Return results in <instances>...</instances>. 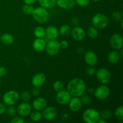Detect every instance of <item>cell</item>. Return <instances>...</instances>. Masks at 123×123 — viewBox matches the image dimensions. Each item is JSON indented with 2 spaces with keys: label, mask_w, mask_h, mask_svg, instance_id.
Segmentation results:
<instances>
[{
  "label": "cell",
  "mask_w": 123,
  "mask_h": 123,
  "mask_svg": "<svg viewBox=\"0 0 123 123\" xmlns=\"http://www.w3.org/2000/svg\"><path fill=\"white\" fill-rule=\"evenodd\" d=\"M86 88L85 81L79 78L72 79L67 85V90L71 96L77 97H80L85 93Z\"/></svg>",
  "instance_id": "1"
},
{
  "label": "cell",
  "mask_w": 123,
  "mask_h": 123,
  "mask_svg": "<svg viewBox=\"0 0 123 123\" xmlns=\"http://www.w3.org/2000/svg\"><path fill=\"white\" fill-rule=\"evenodd\" d=\"M12 118H12V120L10 121L11 123H25L24 120L22 118V117L20 116H18V117L14 116Z\"/></svg>",
  "instance_id": "37"
},
{
  "label": "cell",
  "mask_w": 123,
  "mask_h": 123,
  "mask_svg": "<svg viewBox=\"0 0 123 123\" xmlns=\"http://www.w3.org/2000/svg\"><path fill=\"white\" fill-rule=\"evenodd\" d=\"M34 34L36 38H44L45 37V30L42 26H37L34 30Z\"/></svg>",
  "instance_id": "24"
},
{
  "label": "cell",
  "mask_w": 123,
  "mask_h": 123,
  "mask_svg": "<svg viewBox=\"0 0 123 123\" xmlns=\"http://www.w3.org/2000/svg\"><path fill=\"white\" fill-rule=\"evenodd\" d=\"M43 111L42 116L47 121H52L57 116V110L54 106L46 107Z\"/></svg>",
  "instance_id": "13"
},
{
  "label": "cell",
  "mask_w": 123,
  "mask_h": 123,
  "mask_svg": "<svg viewBox=\"0 0 123 123\" xmlns=\"http://www.w3.org/2000/svg\"><path fill=\"white\" fill-rule=\"evenodd\" d=\"M37 0H24V2L25 4L33 5Z\"/></svg>",
  "instance_id": "44"
},
{
  "label": "cell",
  "mask_w": 123,
  "mask_h": 123,
  "mask_svg": "<svg viewBox=\"0 0 123 123\" xmlns=\"http://www.w3.org/2000/svg\"><path fill=\"white\" fill-rule=\"evenodd\" d=\"M96 68L94 67H93V66H90L88 68H86V72L87 73V74L88 76H93L94 75L95 73H96Z\"/></svg>",
  "instance_id": "38"
},
{
  "label": "cell",
  "mask_w": 123,
  "mask_h": 123,
  "mask_svg": "<svg viewBox=\"0 0 123 123\" xmlns=\"http://www.w3.org/2000/svg\"><path fill=\"white\" fill-rule=\"evenodd\" d=\"M84 60L88 66H94L98 62V56L94 51L88 50L84 55Z\"/></svg>",
  "instance_id": "14"
},
{
  "label": "cell",
  "mask_w": 123,
  "mask_h": 123,
  "mask_svg": "<svg viewBox=\"0 0 123 123\" xmlns=\"http://www.w3.org/2000/svg\"><path fill=\"white\" fill-rule=\"evenodd\" d=\"M6 112H7V115H8L10 117H13L16 115L17 113V110L16 108L14 106H9L8 108H7V110H6Z\"/></svg>",
  "instance_id": "34"
},
{
  "label": "cell",
  "mask_w": 123,
  "mask_h": 123,
  "mask_svg": "<svg viewBox=\"0 0 123 123\" xmlns=\"http://www.w3.org/2000/svg\"><path fill=\"white\" fill-rule=\"evenodd\" d=\"M71 30L72 29H71L70 26L68 25L65 24V25H62L60 28V30H58L59 34H60L62 36H67L70 34Z\"/></svg>",
  "instance_id": "26"
},
{
  "label": "cell",
  "mask_w": 123,
  "mask_h": 123,
  "mask_svg": "<svg viewBox=\"0 0 123 123\" xmlns=\"http://www.w3.org/2000/svg\"><path fill=\"white\" fill-rule=\"evenodd\" d=\"M113 116V114L112 112V111L109 109H106L105 110H103L102 112V113L100 114V118H101L103 119V120H109L110 119L112 118Z\"/></svg>",
  "instance_id": "28"
},
{
  "label": "cell",
  "mask_w": 123,
  "mask_h": 123,
  "mask_svg": "<svg viewBox=\"0 0 123 123\" xmlns=\"http://www.w3.org/2000/svg\"><path fill=\"white\" fill-rule=\"evenodd\" d=\"M80 101H81L82 104L84 105H88L90 103H91V98L90 96L88 94H83L80 96Z\"/></svg>",
  "instance_id": "33"
},
{
  "label": "cell",
  "mask_w": 123,
  "mask_h": 123,
  "mask_svg": "<svg viewBox=\"0 0 123 123\" xmlns=\"http://www.w3.org/2000/svg\"><path fill=\"white\" fill-rule=\"evenodd\" d=\"M40 93V89L38 88V87H35L31 91V94L34 97H37V96H39Z\"/></svg>",
  "instance_id": "40"
},
{
  "label": "cell",
  "mask_w": 123,
  "mask_h": 123,
  "mask_svg": "<svg viewBox=\"0 0 123 123\" xmlns=\"http://www.w3.org/2000/svg\"><path fill=\"white\" fill-rule=\"evenodd\" d=\"M120 53L116 50H112L109 52V54L108 55V61L111 64H117L118 62L120 59Z\"/></svg>",
  "instance_id": "21"
},
{
  "label": "cell",
  "mask_w": 123,
  "mask_h": 123,
  "mask_svg": "<svg viewBox=\"0 0 123 123\" xmlns=\"http://www.w3.org/2000/svg\"><path fill=\"white\" fill-rule=\"evenodd\" d=\"M110 90L107 86L104 84L98 86L94 91L95 97L99 100H104L109 96Z\"/></svg>",
  "instance_id": "8"
},
{
  "label": "cell",
  "mask_w": 123,
  "mask_h": 123,
  "mask_svg": "<svg viewBox=\"0 0 123 123\" xmlns=\"http://www.w3.org/2000/svg\"><path fill=\"white\" fill-rule=\"evenodd\" d=\"M41 7H43L46 9L54 8L56 6V0H37Z\"/></svg>",
  "instance_id": "23"
},
{
  "label": "cell",
  "mask_w": 123,
  "mask_h": 123,
  "mask_svg": "<svg viewBox=\"0 0 123 123\" xmlns=\"http://www.w3.org/2000/svg\"><path fill=\"white\" fill-rule=\"evenodd\" d=\"M30 115V118L34 122H38L40 121L43 118L42 113L40 112V111H35L31 112Z\"/></svg>",
  "instance_id": "27"
},
{
  "label": "cell",
  "mask_w": 123,
  "mask_h": 123,
  "mask_svg": "<svg viewBox=\"0 0 123 123\" xmlns=\"http://www.w3.org/2000/svg\"><path fill=\"white\" fill-rule=\"evenodd\" d=\"M60 48H62V49H67V48L69 46V43L68 42H67V40H62L61 42L60 43Z\"/></svg>",
  "instance_id": "39"
},
{
  "label": "cell",
  "mask_w": 123,
  "mask_h": 123,
  "mask_svg": "<svg viewBox=\"0 0 123 123\" xmlns=\"http://www.w3.org/2000/svg\"><path fill=\"white\" fill-rule=\"evenodd\" d=\"M71 23L73 26H78L79 24V19L77 17H73L71 20Z\"/></svg>",
  "instance_id": "42"
},
{
  "label": "cell",
  "mask_w": 123,
  "mask_h": 123,
  "mask_svg": "<svg viewBox=\"0 0 123 123\" xmlns=\"http://www.w3.org/2000/svg\"><path fill=\"white\" fill-rule=\"evenodd\" d=\"M110 44L112 48L115 50H120L123 46V38L120 34H114L111 36L110 39Z\"/></svg>",
  "instance_id": "12"
},
{
  "label": "cell",
  "mask_w": 123,
  "mask_h": 123,
  "mask_svg": "<svg viewBox=\"0 0 123 123\" xmlns=\"http://www.w3.org/2000/svg\"><path fill=\"white\" fill-rule=\"evenodd\" d=\"M87 35L91 39H95L98 37V32L97 28L94 26H90L87 30Z\"/></svg>",
  "instance_id": "25"
},
{
  "label": "cell",
  "mask_w": 123,
  "mask_h": 123,
  "mask_svg": "<svg viewBox=\"0 0 123 123\" xmlns=\"http://www.w3.org/2000/svg\"><path fill=\"white\" fill-rule=\"evenodd\" d=\"M111 16L112 18L114 20L117 22H120L121 19H122V14L119 11H114V12H113L112 13Z\"/></svg>",
  "instance_id": "35"
},
{
  "label": "cell",
  "mask_w": 123,
  "mask_h": 123,
  "mask_svg": "<svg viewBox=\"0 0 123 123\" xmlns=\"http://www.w3.org/2000/svg\"><path fill=\"white\" fill-rule=\"evenodd\" d=\"M68 105L70 110L74 112H76L80 111L82 106V104L80 98L77 97H73V98H71Z\"/></svg>",
  "instance_id": "16"
},
{
  "label": "cell",
  "mask_w": 123,
  "mask_h": 123,
  "mask_svg": "<svg viewBox=\"0 0 123 123\" xmlns=\"http://www.w3.org/2000/svg\"><path fill=\"white\" fill-rule=\"evenodd\" d=\"M7 73V70L5 67L2 66H0V78H2Z\"/></svg>",
  "instance_id": "43"
},
{
  "label": "cell",
  "mask_w": 123,
  "mask_h": 123,
  "mask_svg": "<svg viewBox=\"0 0 123 123\" xmlns=\"http://www.w3.org/2000/svg\"><path fill=\"white\" fill-rule=\"evenodd\" d=\"M92 1H94V2H98V1H102V0H92Z\"/></svg>",
  "instance_id": "47"
},
{
  "label": "cell",
  "mask_w": 123,
  "mask_h": 123,
  "mask_svg": "<svg viewBox=\"0 0 123 123\" xmlns=\"http://www.w3.org/2000/svg\"><path fill=\"white\" fill-rule=\"evenodd\" d=\"M7 110L6 105L4 103H0V115L4 114Z\"/></svg>",
  "instance_id": "41"
},
{
  "label": "cell",
  "mask_w": 123,
  "mask_h": 123,
  "mask_svg": "<svg viewBox=\"0 0 123 123\" xmlns=\"http://www.w3.org/2000/svg\"><path fill=\"white\" fill-rule=\"evenodd\" d=\"M0 41L5 45H10L14 42V37L11 34L4 33L0 37Z\"/></svg>",
  "instance_id": "22"
},
{
  "label": "cell",
  "mask_w": 123,
  "mask_h": 123,
  "mask_svg": "<svg viewBox=\"0 0 123 123\" xmlns=\"http://www.w3.org/2000/svg\"><path fill=\"white\" fill-rule=\"evenodd\" d=\"M92 24L97 29H105L109 24L108 17L102 13H97L92 18Z\"/></svg>",
  "instance_id": "4"
},
{
  "label": "cell",
  "mask_w": 123,
  "mask_h": 123,
  "mask_svg": "<svg viewBox=\"0 0 123 123\" xmlns=\"http://www.w3.org/2000/svg\"><path fill=\"white\" fill-rule=\"evenodd\" d=\"M120 26H121V29H123V18L121 19V20L120 21Z\"/></svg>",
  "instance_id": "46"
},
{
  "label": "cell",
  "mask_w": 123,
  "mask_h": 123,
  "mask_svg": "<svg viewBox=\"0 0 123 123\" xmlns=\"http://www.w3.org/2000/svg\"><path fill=\"white\" fill-rule=\"evenodd\" d=\"M71 98H72V96L68 92L67 90H64V89L61 91L57 92L56 95V102L61 105H68Z\"/></svg>",
  "instance_id": "9"
},
{
  "label": "cell",
  "mask_w": 123,
  "mask_h": 123,
  "mask_svg": "<svg viewBox=\"0 0 123 123\" xmlns=\"http://www.w3.org/2000/svg\"><path fill=\"white\" fill-rule=\"evenodd\" d=\"M76 4L82 7H86L90 4V0H75Z\"/></svg>",
  "instance_id": "36"
},
{
  "label": "cell",
  "mask_w": 123,
  "mask_h": 123,
  "mask_svg": "<svg viewBox=\"0 0 123 123\" xmlns=\"http://www.w3.org/2000/svg\"><path fill=\"white\" fill-rule=\"evenodd\" d=\"M0 86H1V81H0Z\"/></svg>",
  "instance_id": "48"
},
{
  "label": "cell",
  "mask_w": 123,
  "mask_h": 123,
  "mask_svg": "<svg viewBox=\"0 0 123 123\" xmlns=\"http://www.w3.org/2000/svg\"><path fill=\"white\" fill-rule=\"evenodd\" d=\"M32 18L40 24H44L49 19V13L46 8L43 7H38L34 8L32 14Z\"/></svg>",
  "instance_id": "2"
},
{
  "label": "cell",
  "mask_w": 123,
  "mask_h": 123,
  "mask_svg": "<svg viewBox=\"0 0 123 123\" xmlns=\"http://www.w3.org/2000/svg\"><path fill=\"white\" fill-rule=\"evenodd\" d=\"M70 34L72 38L77 42L83 40L85 38V35H86L84 28L79 26H74L73 28L71 30Z\"/></svg>",
  "instance_id": "11"
},
{
  "label": "cell",
  "mask_w": 123,
  "mask_h": 123,
  "mask_svg": "<svg viewBox=\"0 0 123 123\" xmlns=\"http://www.w3.org/2000/svg\"><path fill=\"white\" fill-rule=\"evenodd\" d=\"M107 123V121H106V120L101 118L99 119V120H98V122H97V123Z\"/></svg>",
  "instance_id": "45"
},
{
  "label": "cell",
  "mask_w": 123,
  "mask_h": 123,
  "mask_svg": "<svg viewBox=\"0 0 123 123\" xmlns=\"http://www.w3.org/2000/svg\"><path fill=\"white\" fill-rule=\"evenodd\" d=\"M100 118V114L94 108L87 109L83 112L82 119L86 123H97Z\"/></svg>",
  "instance_id": "3"
},
{
  "label": "cell",
  "mask_w": 123,
  "mask_h": 123,
  "mask_svg": "<svg viewBox=\"0 0 123 123\" xmlns=\"http://www.w3.org/2000/svg\"><path fill=\"white\" fill-rule=\"evenodd\" d=\"M47 54L50 56H55L57 55L60 50V42L55 40H50L46 43L45 48Z\"/></svg>",
  "instance_id": "7"
},
{
  "label": "cell",
  "mask_w": 123,
  "mask_h": 123,
  "mask_svg": "<svg viewBox=\"0 0 123 123\" xmlns=\"http://www.w3.org/2000/svg\"><path fill=\"white\" fill-rule=\"evenodd\" d=\"M34 7L32 5L25 4L22 7V12L26 15H31L33 12Z\"/></svg>",
  "instance_id": "30"
},
{
  "label": "cell",
  "mask_w": 123,
  "mask_h": 123,
  "mask_svg": "<svg viewBox=\"0 0 123 123\" xmlns=\"http://www.w3.org/2000/svg\"><path fill=\"white\" fill-rule=\"evenodd\" d=\"M56 4L62 9L70 10L75 6V0H56Z\"/></svg>",
  "instance_id": "20"
},
{
  "label": "cell",
  "mask_w": 123,
  "mask_h": 123,
  "mask_svg": "<svg viewBox=\"0 0 123 123\" xmlns=\"http://www.w3.org/2000/svg\"><path fill=\"white\" fill-rule=\"evenodd\" d=\"M95 74L98 81L102 84H108L111 79V74L107 68H98L96 70Z\"/></svg>",
  "instance_id": "6"
},
{
  "label": "cell",
  "mask_w": 123,
  "mask_h": 123,
  "mask_svg": "<svg viewBox=\"0 0 123 123\" xmlns=\"http://www.w3.org/2000/svg\"><path fill=\"white\" fill-rule=\"evenodd\" d=\"M16 110L17 113L19 116L22 117H26L31 114L32 111V108L28 102H24L18 105Z\"/></svg>",
  "instance_id": "10"
},
{
  "label": "cell",
  "mask_w": 123,
  "mask_h": 123,
  "mask_svg": "<svg viewBox=\"0 0 123 123\" xmlns=\"http://www.w3.org/2000/svg\"><path fill=\"white\" fill-rule=\"evenodd\" d=\"M19 96L24 102H30V99H31V94L27 91H22Z\"/></svg>",
  "instance_id": "32"
},
{
  "label": "cell",
  "mask_w": 123,
  "mask_h": 123,
  "mask_svg": "<svg viewBox=\"0 0 123 123\" xmlns=\"http://www.w3.org/2000/svg\"><path fill=\"white\" fill-rule=\"evenodd\" d=\"M46 78L44 73H38L35 74L32 78L31 82L35 87H40L43 86L46 82Z\"/></svg>",
  "instance_id": "15"
},
{
  "label": "cell",
  "mask_w": 123,
  "mask_h": 123,
  "mask_svg": "<svg viewBox=\"0 0 123 123\" xmlns=\"http://www.w3.org/2000/svg\"><path fill=\"white\" fill-rule=\"evenodd\" d=\"M47 101L43 97H38L32 102V107L35 111H42L47 107Z\"/></svg>",
  "instance_id": "18"
},
{
  "label": "cell",
  "mask_w": 123,
  "mask_h": 123,
  "mask_svg": "<svg viewBox=\"0 0 123 123\" xmlns=\"http://www.w3.org/2000/svg\"><path fill=\"white\" fill-rule=\"evenodd\" d=\"M46 46V42L44 38H36L34 41L32 47L35 51L37 52H42L45 49Z\"/></svg>",
  "instance_id": "19"
},
{
  "label": "cell",
  "mask_w": 123,
  "mask_h": 123,
  "mask_svg": "<svg viewBox=\"0 0 123 123\" xmlns=\"http://www.w3.org/2000/svg\"><path fill=\"white\" fill-rule=\"evenodd\" d=\"M20 98L19 94L14 90H10L7 91L2 96L4 103L8 106L14 105Z\"/></svg>",
  "instance_id": "5"
},
{
  "label": "cell",
  "mask_w": 123,
  "mask_h": 123,
  "mask_svg": "<svg viewBox=\"0 0 123 123\" xmlns=\"http://www.w3.org/2000/svg\"><path fill=\"white\" fill-rule=\"evenodd\" d=\"M110 1H113V0H110Z\"/></svg>",
  "instance_id": "49"
},
{
  "label": "cell",
  "mask_w": 123,
  "mask_h": 123,
  "mask_svg": "<svg viewBox=\"0 0 123 123\" xmlns=\"http://www.w3.org/2000/svg\"><path fill=\"white\" fill-rule=\"evenodd\" d=\"M53 88L56 92L61 91L64 89V84L60 80H56L53 84Z\"/></svg>",
  "instance_id": "31"
},
{
  "label": "cell",
  "mask_w": 123,
  "mask_h": 123,
  "mask_svg": "<svg viewBox=\"0 0 123 123\" xmlns=\"http://www.w3.org/2000/svg\"><path fill=\"white\" fill-rule=\"evenodd\" d=\"M45 37L50 40H55L58 37L59 31L56 26L54 25H49L45 30Z\"/></svg>",
  "instance_id": "17"
},
{
  "label": "cell",
  "mask_w": 123,
  "mask_h": 123,
  "mask_svg": "<svg viewBox=\"0 0 123 123\" xmlns=\"http://www.w3.org/2000/svg\"><path fill=\"white\" fill-rule=\"evenodd\" d=\"M114 115L115 118L117 120L120 121H123V106L122 105L118 107L115 111L114 112Z\"/></svg>",
  "instance_id": "29"
}]
</instances>
